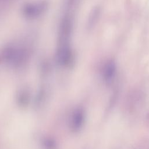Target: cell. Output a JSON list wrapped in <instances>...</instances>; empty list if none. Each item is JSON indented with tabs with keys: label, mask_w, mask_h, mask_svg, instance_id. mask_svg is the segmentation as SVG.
Segmentation results:
<instances>
[{
	"label": "cell",
	"mask_w": 149,
	"mask_h": 149,
	"mask_svg": "<svg viewBox=\"0 0 149 149\" xmlns=\"http://www.w3.org/2000/svg\"><path fill=\"white\" fill-rule=\"evenodd\" d=\"M116 71L115 63L112 61H109L104 65L103 75L106 80H110L114 76Z\"/></svg>",
	"instance_id": "obj_1"
}]
</instances>
